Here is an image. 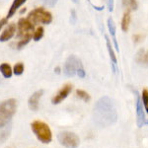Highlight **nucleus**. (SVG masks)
Segmentation results:
<instances>
[{"label":"nucleus","instance_id":"f257e3e1","mask_svg":"<svg viewBox=\"0 0 148 148\" xmlns=\"http://www.w3.org/2000/svg\"><path fill=\"white\" fill-rule=\"evenodd\" d=\"M118 120L116 105L113 99L108 96L102 97L97 102L93 112V121L100 127H107Z\"/></svg>","mask_w":148,"mask_h":148},{"label":"nucleus","instance_id":"f03ea898","mask_svg":"<svg viewBox=\"0 0 148 148\" xmlns=\"http://www.w3.org/2000/svg\"><path fill=\"white\" fill-rule=\"evenodd\" d=\"M33 32H34V25L28 19H20L18 22V34L17 37L19 42L17 44V49H21L32 40Z\"/></svg>","mask_w":148,"mask_h":148},{"label":"nucleus","instance_id":"7ed1b4c3","mask_svg":"<svg viewBox=\"0 0 148 148\" xmlns=\"http://www.w3.org/2000/svg\"><path fill=\"white\" fill-rule=\"evenodd\" d=\"M17 108V102L14 99H9L0 104V128L4 127L12 116H14Z\"/></svg>","mask_w":148,"mask_h":148},{"label":"nucleus","instance_id":"20e7f679","mask_svg":"<svg viewBox=\"0 0 148 148\" xmlns=\"http://www.w3.org/2000/svg\"><path fill=\"white\" fill-rule=\"evenodd\" d=\"M31 126H32L33 131L40 141H42V143H49L51 141V130L47 123L40 121H35L32 123Z\"/></svg>","mask_w":148,"mask_h":148},{"label":"nucleus","instance_id":"39448f33","mask_svg":"<svg viewBox=\"0 0 148 148\" xmlns=\"http://www.w3.org/2000/svg\"><path fill=\"white\" fill-rule=\"evenodd\" d=\"M28 20L33 24H49L52 21V16L44 8H37L29 13Z\"/></svg>","mask_w":148,"mask_h":148},{"label":"nucleus","instance_id":"423d86ee","mask_svg":"<svg viewBox=\"0 0 148 148\" xmlns=\"http://www.w3.org/2000/svg\"><path fill=\"white\" fill-rule=\"evenodd\" d=\"M58 141L66 148H77L80 144V139L74 132L64 131L58 134Z\"/></svg>","mask_w":148,"mask_h":148},{"label":"nucleus","instance_id":"0eeeda50","mask_svg":"<svg viewBox=\"0 0 148 148\" xmlns=\"http://www.w3.org/2000/svg\"><path fill=\"white\" fill-rule=\"evenodd\" d=\"M82 67L81 61L75 56H70L66 59L63 67V73L67 77H72L77 73V70Z\"/></svg>","mask_w":148,"mask_h":148},{"label":"nucleus","instance_id":"6e6552de","mask_svg":"<svg viewBox=\"0 0 148 148\" xmlns=\"http://www.w3.org/2000/svg\"><path fill=\"white\" fill-rule=\"evenodd\" d=\"M71 90H72V85H71V84L64 85L63 87L61 88L60 90H59L58 93H57L56 96L52 98V100H51L52 104H53V105H57V104H59V103H61L66 97L68 96L69 94H70Z\"/></svg>","mask_w":148,"mask_h":148},{"label":"nucleus","instance_id":"1a4fd4ad","mask_svg":"<svg viewBox=\"0 0 148 148\" xmlns=\"http://www.w3.org/2000/svg\"><path fill=\"white\" fill-rule=\"evenodd\" d=\"M42 95H44V90H39V91H36L32 96L29 98L28 106L30 110H32V111H38L40 99L42 98Z\"/></svg>","mask_w":148,"mask_h":148},{"label":"nucleus","instance_id":"9d476101","mask_svg":"<svg viewBox=\"0 0 148 148\" xmlns=\"http://www.w3.org/2000/svg\"><path fill=\"white\" fill-rule=\"evenodd\" d=\"M136 116H137V126L138 127H142L145 123V114L144 110L142 107V101L139 96L136 98Z\"/></svg>","mask_w":148,"mask_h":148},{"label":"nucleus","instance_id":"9b49d317","mask_svg":"<svg viewBox=\"0 0 148 148\" xmlns=\"http://www.w3.org/2000/svg\"><path fill=\"white\" fill-rule=\"evenodd\" d=\"M16 32V25L14 23H11L7 26V28L3 31V33L0 36V42H7L11 40L14 37Z\"/></svg>","mask_w":148,"mask_h":148},{"label":"nucleus","instance_id":"f8f14e48","mask_svg":"<svg viewBox=\"0 0 148 148\" xmlns=\"http://www.w3.org/2000/svg\"><path fill=\"white\" fill-rule=\"evenodd\" d=\"M135 59L141 65L148 66V51H146V49H140V51H138Z\"/></svg>","mask_w":148,"mask_h":148},{"label":"nucleus","instance_id":"ddd939ff","mask_svg":"<svg viewBox=\"0 0 148 148\" xmlns=\"http://www.w3.org/2000/svg\"><path fill=\"white\" fill-rule=\"evenodd\" d=\"M26 1H27V0H14L11 7H10V10H9V12H8V15H7V17L11 18L12 16L16 13V11H17L18 9L20 8V7L22 6L24 3H25Z\"/></svg>","mask_w":148,"mask_h":148},{"label":"nucleus","instance_id":"4468645a","mask_svg":"<svg viewBox=\"0 0 148 148\" xmlns=\"http://www.w3.org/2000/svg\"><path fill=\"white\" fill-rule=\"evenodd\" d=\"M108 27H109L110 34H111L112 37H113L114 47H116V51H119V46H118V42H116V25H114V23L112 18L108 19Z\"/></svg>","mask_w":148,"mask_h":148},{"label":"nucleus","instance_id":"2eb2a0df","mask_svg":"<svg viewBox=\"0 0 148 148\" xmlns=\"http://www.w3.org/2000/svg\"><path fill=\"white\" fill-rule=\"evenodd\" d=\"M0 72L2 73V75L5 78H10L12 76L13 71H12L11 66L9 65L8 63H2L1 65H0Z\"/></svg>","mask_w":148,"mask_h":148},{"label":"nucleus","instance_id":"dca6fc26","mask_svg":"<svg viewBox=\"0 0 148 148\" xmlns=\"http://www.w3.org/2000/svg\"><path fill=\"white\" fill-rule=\"evenodd\" d=\"M130 23V11L127 10L125 13V15H123V20H121V29H123V31L126 32L128 30Z\"/></svg>","mask_w":148,"mask_h":148},{"label":"nucleus","instance_id":"f3484780","mask_svg":"<svg viewBox=\"0 0 148 148\" xmlns=\"http://www.w3.org/2000/svg\"><path fill=\"white\" fill-rule=\"evenodd\" d=\"M106 40H107V47H108V51H109V53H110V56H111V59H112V62H113V68H114V71L116 72V57L114 56V51L112 49V46H111V42H110V40L109 38L106 36Z\"/></svg>","mask_w":148,"mask_h":148},{"label":"nucleus","instance_id":"a211bd4d","mask_svg":"<svg viewBox=\"0 0 148 148\" xmlns=\"http://www.w3.org/2000/svg\"><path fill=\"white\" fill-rule=\"evenodd\" d=\"M123 6L126 7L130 11L137 9L136 0H123Z\"/></svg>","mask_w":148,"mask_h":148},{"label":"nucleus","instance_id":"6ab92c4d","mask_svg":"<svg viewBox=\"0 0 148 148\" xmlns=\"http://www.w3.org/2000/svg\"><path fill=\"white\" fill-rule=\"evenodd\" d=\"M76 95H77L78 98L82 99L84 102H89L90 99H91L89 96V94H88L87 92L83 91V90H76Z\"/></svg>","mask_w":148,"mask_h":148},{"label":"nucleus","instance_id":"aec40b11","mask_svg":"<svg viewBox=\"0 0 148 148\" xmlns=\"http://www.w3.org/2000/svg\"><path fill=\"white\" fill-rule=\"evenodd\" d=\"M42 36H44V28L42 27H39L36 30V32L34 33V35H33V38H34V40L36 42H38V40H40V39L42 38Z\"/></svg>","mask_w":148,"mask_h":148},{"label":"nucleus","instance_id":"412c9836","mask_svg":"<svg viewBox=\"0 0 148 148\" xmlns=\"http://www.w3.org/2000/svg\"><path fill=\"white\" fill-rule=\"evenodd\" d=\"M13 72L15 75H21L24 72V64L22 62H18L15 64L13 69Z\"/></svg>","mask_w":148,"mask_h":148},{"label":"nucleus","instance_id":"4be33fe9","mask_svg":"<svg viewBox=\"0 0 148 148\" xmlns=\"http://www.w3.org/2000/svg\"><path fill=\"white\" fill-rule=\"evenodd\" d=\"M142 102L143 106L145 108V111L148 113V91L147 90H143L142 92Z\"/></svg>","mask_w":148,"mask_h":148},{"label":"nucleus","instance_id":"5701e85b","mask_svg":"<svg viewBox=\"0 0 148 148\" xmlns=\"http://www.w3.org/2000/svg\"><path fill=\"white\" fill-rule=\"evenodd\" d=\"M76 21H77V16H76V12H75V10H72V11H71L70 22H71V24H75Z\"/></svg>","mask_w":148,"mask_h":148},{"label":"nucleus","instance_id":"b1692460","mask_svg":"<svg viewBox=\"0 0 148 148\" xmlns=\"http://www.w3.org/2000/svg\"><path fill=\"white\" fill-rule=\"evenodd\" d=\"M44 1V3L45 4H47V6H54L56 4V2H57V0H42Z\"/></svg>","mask_w":148,"mask_h":148},{"label":"nucleus","instance_id":"393cba45","mask_svg":"<svg viewBox=\"0 0 148 148\" xmlns=\"http://www.w3.org/2000/svg\"><path fill=\"white\" fill-rule=\"evenodd\" d=\"M77 74L78 76H79L80 78H84L85 77V71H84V69H83V67H81V68H79L77 70Z\"/></svg>","mask_w":148,"mask_h":148},{"label":"nucleus","instance_id":"a878e982","mask_svg":"<svg viewBox=\"0 0 148 148\" xmlns=\"http://www.w3.org/2000/svg\"><path fill=\"white\" fill-rule=\"evenodd\" d=\"M108 7L110 12L114 10V0H108Z\"/></svg>","mask_w":148,"mask_h":148},{"label":"nucleus","instance_id":"bb28decb","mask_svg":"<svg viewBox=\"0 0 148 148\" xmlns=\"http://www.w3.org/2000/svg\"><path fill=\"white\" fill-rule=\"evenodd\" d=\"M6 23H7V20H6V19H2V20L0 21V30H1L2 27H3V26L5 25Z\"/></svg>","mask_w":148,"mask_h":148},{"label":"nucleus","instance_id":"cd10ccee","mask_svg":"<svg viewBox=\"0 0 148 148\" xmlns=\"http://www.w3.org/2000/svg\"><path fill=\"white\" fill-rule=\"evenodd\" d=\"M133 39H135V40H134L135 42H139V40H141L142 38L140 37V36H138V35H135V36H133Z\"/></svg>","mask_w":148,"mask_h":148},{"label":"nucleus","instance_id":"c85d7f7f","mask_svg":"<svg viewBox=\"0 0 148 148\" xmlns=\"http://www.w3.org/2000/svg\"><path fill=\"white\" fill-rule=\"evenodd\" d=\"M54 71H56V73H59V72H60V68H59V67H56V69H54Z\"/></svg>","mask_w":148,"mask_h":148},{"label":"nucleus","instance_id":"c756f323","mask_svg":"<svg viewBox=\"0 0 148 148\" xmlns=\"http://www.w3.org/2000/svg\"><path fill=\"white\" fill-rule=\"evenodd\" d=\"M144 125H148V121H146V120H145V123H144Z\"/></svg>","mask_w":148,"mask_h":148},{"label":"nucleus","instance_id":"7c9ffc66","mask_svg":"<svg viewBox=\"0 0 148 148\" xmlns=\"http://www.w3.org/2000/svg\"><path fill=\"white\" fill-rule=\"evenodd\" d=\"M74 3H78V0H73Z\"/></svg>","mask_w":148,"mask_h":148}]
</instances>
